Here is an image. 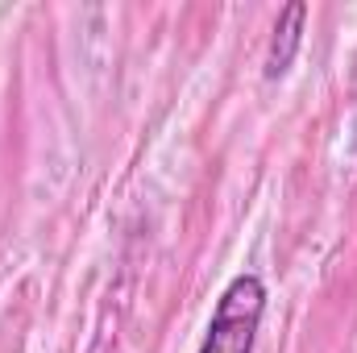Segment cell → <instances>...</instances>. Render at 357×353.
Instances as JSON below:
<instances>
[{
    "label": "cell",
    "mask_w": 357,
    "mask_h": 353,
    "mask_svg": "<svg viewBox=\"0 0 357 353\" xmlns=\"http://www.w3.org/2000/svg\"><path fill=\"white\" fill-rule=\"evenodd\" d=\"M262 312H266L262 278L258 274H237L216 299V312L208 320L199 353H254L258 329H262Z\"/></svg>",
    "instance_id": "obj_1"
},
{
    "label": "cell",
    "mask_w": 357,
    "mask_h": 353,
    "mask_svg": "<svg viewBox=\"0 0 357 353\" xmlns=\"http://www.w3.org/2000/svg\"><path fill=\"white\" fill-rule=\"evenodd\" d=\"M303 21H307V4H287L274 21V38H270V50H266V80H278L287 75V67L295 63V50L303 42Z\"/></svg>",
    "instance_id": "obj_2"
}]
</instances>
